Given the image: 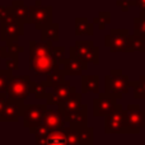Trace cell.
Wrapping results in <instances>:
<instances>
[{"instance_id": "1", "label": "cell", "mask_w": 145, "mask_h": 145, "mask_svg": "<svg viewBox=\"0 0 145 145\" xmlns=\"http://www.w3.org/2000/svg\"><path fill=\"white\" fill-rule=\"evenodd\" d=\"M54 43L50 41H31L29 42V68L36 75H47L55 69L60 68V64L52 56Z\"/></svg>"}, {"instance_id": "2", "label": "cell", "mask_w": 145, "mask_h": 145, "mask_svg": "<svg viewBox=\"0 0 145 145\" xmlns=\"http://www.w3.org/2000/svg\"><path fill=\"white\" fill-rule=\"evenodd\" d=\"M129 82V76L123 74L121 69H111L110 74L105 76L106 93L113 95L116 99H122L123 94H126L130 89Z\"/></svg>"}, {"instance_id": "3", "label": "cell", "mask_w": 145, "mask_h": 145, "mask_svg": "<svg viewBox=\"0 0 145 145\" xmlns=\"http://www.w3.org/2000/svg\"><path fill=\"white\" fill-rule=\"evenodd\" d=\"M69 56L85 64H99V48L93 41H76L75 45L69 48Z\"/></svg>"}, {"instance_id": "4", "label": "cell", "mask_w": 145, "mask_h": 145, "mask_svg": "<svg viewBox=\"0 0 145 145\" xmlns=\"http://www.w3.org/2000/svg\"><path fill=\"white\" fill-rule=\"evenodd\" d=\"M145 129V111L139 105H129L123 116L122 134H139Z\"/></svg>"}, {"instance_id": "5", "label": "cell", "mask_w": 145, "mask_h": 145, "mask_svg": "<svg viewBox=\"0 0 145 145\" xmlns=\"http://www.w3.org/2000/svg\"><path fill=\"white\" fill-rule=\"evenodd\" d=\"M22 35H24V24L20 23L14 14L12 13V9L1 18L0 24V40L3 42L9 41H18V38Z\"/></svg>"}, {"instance_id": "6", "label": "cell", "mask_w": 145, "mask_h": 145, "mask_svg": "<svg viewBox=\"0 0 145 145\" xmlns=\"http://www.w3.org/2000/svg\"><path fill=\"white\" fill-rule=\"evenodd\" d=\"M129 31L127 29H111L110 33L105 36V46L110 48L111 52H126L127 54L129 42Z\"/></svg>"}, {"instance_id": "7", "label": "cell", "mask_w": 145, "mask_h": 145, "mask_svg": "<svg viewBox=\"0 0 145 145\" xmlns=\"http://www.w3.org/2000/svg\"><path fill=\"white\" fill-rule=\"evenodd\" d=\"M29 9V23L35 25L36 29H41L45 25L52 22L54 8L51 5H32L28 7Z\"/></svg>"}, {"instance_id": "8", "label": "cell", "mask_w": 145, "mask_h": 145, "mask_svg": "<svg viewBox=\"0 0 145 145\" xmlns=\"http://www.w3.org/2000/svg\"><path fill=\"white\" fill-rule=\"evenodd\" d=\"M47 110V105H29L24 106L22 112L23 126L28 130L35 129L37 126L42 125L43 116Z\"/></svg>"}, {"instance_id": "9", "label": "cell", "mask_w": 145, "mask_h": 145, "mask_svg": "<svg viewBox=\"0 0 145 145\" xmlns=\"http://www.w3.org/2000/svg\"><path fill=\"white\" fill-rule=\"evenodd\" d=\"M29 75H22V76H14L13 75L9 84L7 88V95L12 98H18V99L24 101L29 93Z\"/></svg>"}, {"instance_id": "10", "label": "cell", "mask_w": 145, "mask_h": 145, "mask_svg": "<svg viewBox=\"0 0 145 145\" xmlns=\"http://www.w3.org/2000/svg\"><path fill=\"white\" fill-rule=\"evenodd\" d=\"M24 101L12 98L7 95L5 107L3 112L0 113V122H17L22 116L23 108H24Z\"/></svg>"}, {"instance_id": "11", "label": "cell", "mask_w": 145, "mask_h": 145, "mask_svg": "<svg viewBox=\"0 0 145 145\" xmlns=\"http://www.w3.org/2000/svg\"><path fill=\"white\" fill-rule=\"evenodd\" d=\"M117 106V99L108 93H98V97L93 99V116L102 117L111 113Z\"/></svg>"}, {"instance_id": "12", "label": "cell", "mask_w": 145, "mask_h": 145, "mask_svg": "<svg viewBox=\"0 0 145 145\" xmlns=\"http://www.w3.org/2000/svg\"><path fill=\"white\" fill-rule=\"evenodd\" d=\"M123 116L125 110L121 105H117L116 108L107 116H105V133L106 134H122Z\"/></svg>"}, {"instance_id": "13", "label": "cell", "mask_w": 145, "mask_h": 145, "mask_svg": "<svg viewBox=\"0 0 145 145\" xmlns=\"http://www.w3.org/2000/svg\"><path fill=\"white\" fill-rule=\"evenodd\" d=\"M75 90H76V88L71 87L70 82L64 80L61 84L52 87V92L47 93L45 99H46V102H47V105H50V106L59 105V103L63 102L71 92H75Z\"/></svg>"}, {"instance_id": "14", "label": "cell", "mask_w": 145, "mask_h": 145, "mask_svg": "<svg viewBox=\"0 0 145 145\" xmlns=\"http://www.w3.org/2000/svg\"><path fill=\"white\" fill-rule=\"evenodd\" d=\"M64 117H65V121L69 123L70 127L82 129L84 126H88V107L85 105H82L80 108L68 113Z\"/></svg>"}, {"instance_id": "15", "label": "cell", "mask_w": 145, "mask_h": 145, "mask_svg": "<svg viewBox=\"0 0 145 145\" xmlns=\"http://www.w3.org/2000/svg\"><path fill=\"white\" fill-rule=\"evenodd\" d=\"M42 123L48 127L50 130H55V129H64L66 126V121L64 115L60 111H54V110H46L45 116H43Z\"/></svg>"}, {"instance_id": "16", "label": "cell", "mask_w": 145, "mask_h": 145, "mask_svg": "<svg viewBox=\"0 0 145 145\" xmlns=\"http://www.w3.org/2000/svg\"><path fill=\"white\" fill-rule=\"evenodd\" d=\"M82 94L75 90V92H71L61 103H59L57 110L65 116L72 111H76L78 108L82 107Z\"/></svg>"}, {"instance_id": "17", "label": "cell", "mask_w": 145, "mask_h": 145, "mask_svg": "<svg viewBox=\"0 0 145 145\" xmlns=\"http://www.w3.org/2000/svg\"><path fill=\"white\" fill-rule=\"evenodd\" d=\"M64 65V72L65 75H82L85 70H88V64L82 63L80 60L72 57V56H69V57H65V60L63 61Z\"/></svg>"}, {"instance_id": "18", "label": "cell", "mask_w": 145, "mask_h": 145, "mask_svg": "<svg viewBox=\"0 0 145 145\" xmlns=\"http://www.w3.org/2000/svg\"><path fill=\"white\" fill-rule=\"evenodd\" d=\"M10 9L14 17L23 24H28L29 23V9L24 4L23 0H13L10 4Z\"/></svg>"}, {"instance_id": "19", "label": "cell", "mask_w": 145, "mask_h": 145, "mask_svg": "<svg viewBox=\"0 0 145 145\" xmlns=\"http://www.w3.org/2000/svg\"><path fill=\"white\" fill-rule=\"evenodd\" d=\"M82 92L83 93H99V76L98 75L82 74Z\"/></svg>"}, {"instance_id": "20", "label": "cell", "mask_w": 145, "mask_h": 145, "mask_svg": "<svg viewBox=\"0 0 145 145\" xmlns=\"http://www.w3.org/2000/svg\"><path fill=\"white\" fill-rule=\"evenodd\" d=\"M145 52V35L141 33H134L129 35L127 42V54L131 52Z\"/></svg>"}, {"instance_id": "21", "label": "cell", "mask_w": 145, "mask_h": 145, "mask_svg": "<svg viewBox=\"0 0 145 145\" xmlns=\"http://www.w3.org/2000/svg\"><path fill=\"white\" fill-rule=\"evenodd\" d=\"M45 145H66V135H65V127L64 129H55L50 130L46 136Z\"/></svg>"}, {"instance_id": "22", "label": "cell", "mask_w": 145, "mask_h": 145, "mask_svg": "<svg viewBox=\"0 0 145 145\" xmlns=\"http://www.w3.org/2000/svg\"><path fill=\"white\" fill-rule=\"evenodd\" d=\"M41 41H50L52 43L59 42V24L57 23H52L45 25L41 28Z\"/></svg>"}, {"instance_id": "23", "label": "cell", "mask_w": 145, "mask_h": 145, "mask_svg": "<svg viewBox=\"0 0 145 145\" xmlns=\"http://www.w3.org/2000/svg\"><path fill=\"white\" fill-rule=\"evenodd\" d=\"M75 35L76 36H93L94 35V28H93V23L88 20L85 17H78L75 18Z\"/></svg>"}, {"instance_id": "24", "label": "cell", "mask_w": 145, "mask_h": 145, "mask_svg": "<svg viewBox=\"0 0 145 145\" xmlns=\"http://www.w3.org/2000/svg\"><path fill=\"white\" fill-rule=\"evenodd\" d=\"M65 80V72H64L63 69H55L51 72H48L46 75V80H43V84H45L46 88H52L55 85H59Z\"/></svg>"}, {"instance_id": "25", "label": "cell", "mask_w": 145, "mask_h": 145, "mask_svg": "<svg viewBox=\"0 0 145 145\" xmlns=\"http://www.w3.org/2000/svg\"><path fill=\"white\" fill-rule=\"evenodd\" d=\"M93 138H94L93 127L84 126L82 129H78V143L79 145H92Z\"/></svg>"}, {"instance_id": "26", "label": "cell", "mask_w": 145, "mask_h": 145, "mask_svg": "<svg viewBox=\"0 0 145 145\" xmlns=\"http://www.w3.org/2000/svg\"><path fill=\"white\" fill-rule=\"evenodd\" d=\"M129 85L134 88V98L135 99H145V75L139 76V82L130 80Z\"/></svg>"}, {"instance_id": "27", "label": "cell", "mask_w": 145, "mask_h": 145, "mask_svg": "<svg viewBox=\"0 0 145 145\" xmlns=\"http://www.w3.org/2000/svg\"><path fill=\"white\" fill-rule=\"evenodd\" d=\"M46 89L47 88L45 87V84L42 82L36 83V82H32V80L29 82V93L31 94H35L36 99H45L46 94H47Z\"/></svg>"}, {"instance_id": "28", "label": "cell", "mask_w": 145, "mask_h": 145, "mask_svg": "<svg viewBox=\"0 0 145 145\" xmlns=\"http://www.w3.org/2000/svg\"><path fill=\"white\" fill-rule=\"evenodd\" d=\"M93 23L98 25L101 31H103L111 23V13L110 12H99V14L93 18Z\"/></svg>"}, {"instance_id": "29", "label": "cell", "mask_w": 145, "mask_h": 145, "mask_svg": "<svg viewBox=\"0 0 145 145\" xmlns=\"http://www.w3.org/2000/svg\"><path fill=\"white\" fill-rule=\"evenodd\" d=\"M18 55H19V54L9 52V51H8V55L5 56V59H4L8 70H10V71L18 70V68H19V65H18V63H19V60H18Z\"/></svg>"}, {"instance_id": "30", "label": "cell", "mask_w": 145, "mask_h": 145, "mask_svg": "<svg viewBox=\"0 0 145 145\" xmlns=\"http://www.w3.org/2000/svg\"><path fill=\"white\" fill-rule=\"evenodd\" d=\"M12 76H13V71L8 70V69H5V70H0V93L7 92L8 84H9Z\"/></svg>"}, {"instance_id": "31", "label": "cell", "mask_w": 145, "mask_h": 145, "mask_svg": "<svg viewBox=\"0 0 145 145\" xmlns=\"http://www.w3.org/2000/svg\"><path fill=\"white\" fill-rule=\"evenodd\" d=\"M65 135H66V144L68 145H79L78 143V129L65 126Z\"/></svg>"}, {"instance_id": "32", "label": "cell", "mask_w": 145, "mask_h": 145, "mask_svg": "<svg viewBox=\"0 0 145 145\" xmlns=\"http://www.w3.org/2000/svg\"><path fill=\"white\" fill-rule=\"evenodd\" d=\"M134 33L145 35V15L140 14L134 18Z\"/></svg>"}, {"instance_id": "33", "label": "cell", "mask_w": 145, "mask_h": 145, "mask_svg": "<svg viewBox=\"0 0 145 145\" xmlns=\"http://www.w3.org/2000/svg\"><path fill=\"white\" fill-rule=\"evenodd\" d=\"M52 56L59 64H63V61L66 57L65 47L64 46H52Z\"/></svg>"}, {"instance_id": "34", "label": "cell", "mask_w": 145, "mask_h": 145, "mask_svg": "<svg viewBox=\"0 0 145 145\" xmlns=\"http://www.w3.org/2000/svg\"><path fill=\"white\" fill-rule=\"evenodd\" d=\"M5 43H7V45H5V47H7V50L9 51V52L22 54L23 51H24V47H23V46H20L17 41H9V42H5Z\"/></svg>"}, {"instance_id": "35", "label": "cell", "mask_w": 145, "mask_h": 145, "mask_svg": "<svg viewBox=\"0 0 145 145\" xmlns=\"http://www.w3.org/2000/svg\"><path fill=\"white\" fill-rule=\"evenodd\" d=\"M5 101H7V93H0V113L5 107Z\"/></svg>"}, {"instance_id": "36", "label": "cell", "mask_w": 145, "mask_h": 145, "mask_svg": "<svg viewBox=\"0 0 145 145\" xmlns=\"http://www.w3.org/2000/svg\"><path fill=\"white\" fill-rule=\"evenodd\" d=\"M9 10H10V5H8V7H5V5H0V19H1Z\"/></svg>"}, {"instance_id": "37", "label": "cell", "mask_w": 145, "mask_h": 145, "mask_svg": "<svg viewBox=\"0 0 145 145\" xmlns=\"http://www.w3.org/2000/svg\"><path fill=\"white\" fill-rule=\"evenodd\" d=\"M7 55H8V50H7V47H5V46H1V47H0V61L4 60L5 56H7Z\"/></svg>"}, {"instance_id": "38", "label": "cell", "mask_w": 145, "mask_h": 145, "mask_svg": "<svg viewBox=\"0 0 145 145\" xmlns=\"http://www.w3.org/2000/svg\"><path fill=\"white\" fill-rule=\"evenodd\" d=\"M136 1V7L140 10H145V0H135Z\"/></svg>"}, {"instance_id": "39", "label": "cell", "mask_w": 145, "mask_h": 145, "mask_svg": "<svg viewBox=\"0 0 145 145\" xmlns=\"http://www.w3.org/2000/svg\"><path fill=\"white\" fill-rule=\"evenodd\" d=\"M127 5H129V7H136V1H135V0H129Z\"/></svg>"}, {"instance_id": "40", "label": "cell", "mask_w": 145, "mask_h": 145, "mask_svg": "<svg viewBox=\"0 0 145 145\" xmlns=\"http://www.w3.org/2000/svg\"><path fill=\"white\" fill-rule=\"evenodd\" d=\"M35 4H36V5H41V4H42V1H41V0H36Z\"/></svg>"}, {"instance_id": "41", "label": "cell", "mask_w": 145, "mask_h": 145, "mask_svg": "<svg viewBox=\"0 0 145 145\" xmlns=\"http://www.w3.org/2000/svg\"><path fill=\"white\" fill-rule=\"evenodd\" d=\"M140 13H141L143 15H145V10H140Z\"/></svg>"}, {"instance_id": "42", "label": "cell", "mask_w": 145, "mask_h": 145, "mask_svg": "<svg viewBox=\"0 0 145 145\" xmlns=\"http://www.w3.org/2000/svg\"><path fill=\"white\" fill-rule=\"evenodd\" d=\"M122 1H123V3H127V1H129V0H122Z\"/></svg>"}]
</instances>
